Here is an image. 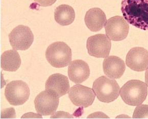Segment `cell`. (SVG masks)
<instances>
[{"label": "cell", "mask_w": 148, "mask_h": 119, "mask_svg": "<svg viewBox=\"0 0 148 119\" xmlns=\"http://www.w3.org/2000/svg\"><path fill=\"white\" fill-rule=\"evenodd\" d=\"M51 118H73L71 115H70L69 113H65L63 111H58L56 113L55 115H53L52 117H51Z\"/></svg>", "instance_id": "20"}, {"label": "cell", "mask_w": 148, "mask_h": 119, "mask_svg": "<svg viewBox=\"0 0 148 119\" xmlns=\"http://www.w3.org/2000/svg\"><path fill=\"white\" fill-rule=\"evenodd\" d=\"M121 11L129 24L148 30V0H122Z\"/></svg>", "instance_id": "1"}, {"label": "cell", "mask_w": 148, "mask_h": 119, "mask_svg": "<svg viewBox=\"0 0 148 119\" xmlns=\"http://www.w3.org/2000/svg\"><path fill=\"white\" fill-rule=\"evenodd\" d=\"M106 35L113 41H121L126 38L129 25L124 17L115 16L107 20L105 25Z\"/></svg>", "instance_id": "9"}, {"label": "cell", "mask_w": 148, "mask_h": 119, "mask_svg": "<svg viewBox=\"0 0 148 119\" xmlns=\"http://www.w3.org/2000/svg\"><path fill=\"white\" fill-rule=\"evenodd\" d=\"M87 28L92 32L100 31L107 21L104 11L99 8L90 9L87 11L84 18Z\"/></svg>", "instance_id": "15"}, {"label": "cell", "mask_w": 148, "mask_h": 119, "mask_svg": "<svg viewBox=\"0 0 148 119\" xmlns=\"http://www.w3.org/2000/svg\"><path fill=\"white\" fill-rule=\"evenodd\" d=\"M5 96L7 101L13 106L24 104L29 99L30 89L26 82L15 80L9 82L5 89Z\"/></svg>", "instance_id": "5"}, {"label": "cell", "mask_w": 148, "mask_h": 119, "mask_svg": "<svg viewBox=\"0 0 148 119\" xmlns=\"http://www.w3.org/2000/svg\"><path fill=\"white\" fill-rule=\"evenodd\" d=\"M55 21L61 26H68L72 24L75 19V12L70 5L62 4L57 7L54 12Z\"/></svg>", "instance_id": "17"}, {"label": "cell", "mask_w": 148, "mask_h": 119, "mask_svg": "<svg viewBox=\"0 0 148 119\" xmlns=\"http://www.w3.org/2000/svg\"><path fill=\"white\" fill-rule=\"evenodd\" d=\"M35 2L42 7L50 6L56 2L57 0H34Z\"/></svg>", "instance_id": "19"}, {"label": "cell", "mask_w": 148, "mask_h": 119, "mask_svg": "<svg viewBox=\"0 0 148 119\" xmlns=\"http://www.w3.org/2000/svg\"><path fill=\"white\" fill-rule=\"evenodd\" d=\"M72 50L63 41H57L51 44L46 51L48 63L56 68L67 67L72 61Z\"/></svg>", "instance_id": "4"}, {"label": "cell", "mask_w": 148, "mask_h": 119, "mask_svg": "<svg viewBox=\"0 0 148 119\" xmlns=\"http://www.w3.org/2000/svg\"><path fill=\"white\" fill-rule=\"evenodd\" d=\"M59 97L51 91H42L34 100L36 111L42 116H50L56 111L59 105Z\"/></svg>", "instance_id": "7"}, {"label": "cell", "mask_w": 148, "mask_h": 119, "mask_svg": "<svg viewBox=\"0 0 148 119\" xmlns=\"http://www.w3.org/2000/svg\"><path fill=\"white\" fill-rule=\"evenodd\" d=\"M21 65V59L16 51L7 50L1 55V67L6 71H16Z\"/></svg>", "instance_id": "16"}, {"label": "cell", "mask_w": 148, "mask_h": 119, "mask_svg": "<svg viewBox=\"0 0 148 119\" xmlns=\"http://www.w3.org/2000/svg\"><path fill=\"white\" fill-rule=\"evenodd\" d=\"M145 82L147 87H148V67L147 69H146V73H145Z\"/></svg>", "instance_id": "21"}, {"label": "cell", "mask_w": 148, "mask_h": 119, "mask_svg": "<svg viewBox=\"0 0 148 119\" xmlns=\"http://www.w3.org/2000/svg\"><path fill=\"white\" fill-rule=\"evenodd\" d=\"M70 87L68 77L59 73L51 75L46 81L45 85L46 90L54 92L59 98L68 93Z\"/></svg>", "instance_id": "14"}, {"label": "cell", "mask_w": 148, "mask_h": 119, "mask_svg": "<svg viewBox=\"0 0 148 119\" xmlns=\"http://www.w3.org/2000/svg\"><path fill=\"white\" fill-rule=\"evenodd\" d=\"M133 119H148V105L140 104L136 107Z\"/></svg>", "instance_id": "18"}, {"label": "cell", "mask_w": 148, "mask_h": 119, "mask_svg": "<svg viewBox=\"0 0 148 119\" xmlns=\"http://www.w3.org/2000/svg\"><path fill=\"white\" fill-rule=\"evenodd\" d=\"M89 65L84 61L77 59L72 61L68 67V75L72 82L80 84L89 78Z\"/></svg>", "instance_id": "12"}, {"label": "cell", "mask_w": 148, "mask_h": 119, "mask_svg": "<svg viewBox=\"0 0 148 119\" xmlns=\"http://www.w3.org/2000/svg\"><path fill=\"white\" fill-rule=\"evenodd\" d=\"M148 95V87L139 80H131L120 89V96L129 105L136 106L142 104Z\"/></svg>", "instance_id": "2"}, {"label": "cell", "mask_w": 148, "mask_h": 119, "mask_svg": "<svg viewBox=\"0 0 148 119\" xmlns=\"http://www.w3.org/2000/svg\"><path fill=\"white\" fill-rule=\"evenodd\" d=\"M69 97L75 106L87 108L93 103L95 99V94L93 89L90 87L76 85L70 89Z\"/></svg>", "instance_id": "10"}, {"label": "cell", "mask_w": 148, "mask_h": 119, "mask_svg": "<svg viewBox=\"0 0 148 119\" xmlns=\"http://www.w3.org/2000/svg\"><path fill=\"white\" fill-rule=\"evenodd\" d=\"M103 71L111 79H119L124 73L126 65L123 60L116 56H108L103 63Z\"/></svg>", "instance_id": "13"}, {"label": "cell", "mask_w": 148, "mask_h": 119, "mask_svg": "<svg viewBox=\"0 0 148 119\" xmlns=\"http://www.w3.org/2000/svg\"><path fill=\"white\" fill-rule=\"evenodd\" d=\"M111 47L110 39L103 34L92 36L87 39L86 42L88 54L96 58H106L108 56Z\"/></svg>", "instance_id": "8"}, {"label": "cell", "mask_w": 148, "mask_h": 119, "mask_svg": "<svg viewBox=\"0 0 148 119\" xmlns=\"http://www.w3.org/2000/svg\"><path fill=\"white\" fill-rule=\"evenodd\" d=\"M8 36L13 50H27L34 41V35L30 28L22 25L13 29Z\"/></svg>", "instance_id": "6"}, {"label": "cell", "mask_w": 148, "mask_h": 119, "mask_svg": "<svg viewBox=\"0 0 148 119\" xmlns=\"http://www.w3.org/2000/svg\"><path fill=\"white\" fill-rule=\"evenodd\" d=\"M92 89L98 99L104 103H110L120 95V87L116 80L101 76L93 83Z\"/></svg>", "instance_id": "3"}, {"label": "cell", "mask_w": 148, "mask_h": 119, "mask_svg": "<svg viewBox=\"0 0 148 119\" xmlns=\"http://www.w3.org/2000/svg\"><path fill=\"white\" fill-rule=\"evenodd\" d=\"M126 65L136 72H143L148 67V51L142 47H134L129 50L126 58Z\"/></svg>", "instance_id": "11"}]
</instances>
